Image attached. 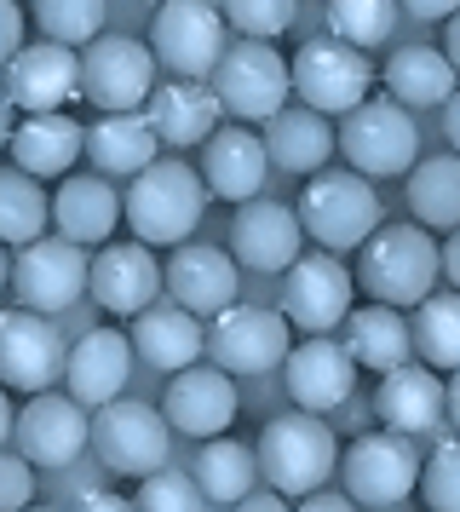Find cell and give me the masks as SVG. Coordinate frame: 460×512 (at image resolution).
<instances>
[{
	"label": "cell",
	"mask_w": 460,
	"mask_h": 512,
	"mask_svg": "<svg viewBox=\"0 0 460 512\" xmlns=\"http://www.w3.org/2000/svg\"><path fill=\"white\" fill-rule=\"evenodd\" d=\"M236 374H225L219 363H184L173 369L167 380V392H161V420L173 426V438H213V432H225L236 409H242V397L230 386Z\"/></svg>",
	"instance_id": "cell-18"
},
{
	"label": "cell",
	"mask_w": 460,
	"mask_h": 512,
	"mask_svg": "<svg viewBox=\"0 0 460 512\" xmlns=\"http://www.w3.org/2000/svg\"><path fill=\"white\" fill-rule=\"evenodd\" d=\"M253 461H259V484H276L288 501H299L305 489H317V484L334 478L340 438H334V426L322 415L294 409V415H276V420L259 426Z\"/></svg>",
	"instance_id": "cell-2"
},
{
	"label": "cell",
	"mask_w": 460,
	"mask_h": 512,
	"mask_svg": "<svg viewBox=\"0 0 460 512\" xmlns=\"http://www.w3.org/2000/svg\"><path fill=\"white\" fill-rule=\"evenodd\" d=\"M340 484L345 495L357 501V507L368 512H391L403 507L414 495V484H420V455H414V438H403V432H363V438L345 449L340 461Z\"/></svg>",
	"instance_id": "cell-9"
},
{
	"label": "cell",
	"mask_w": 460,
	"mask_h": 512,
	"mask_svg": "<svg viewBox=\"0 0 460 512\" xmlns=\"http://www.w3.org/2000/svg\"><path fill=\"white\" fill-rule=\"evenodd\" d=\"M437 110H443V139H449V150L460 156V87H455L449 98H443Z\"/></svg>",
	"instance_id": "cell-49"
},
{
	"label": "cell",
	"mask_w": 460,
	"mask_h": 512,
	"mask_svg": "<svg viewBox=\"0 0 460 512\" xmlns=\"http://www.w3.org/2000/svg\"><path fill=\"white\" fill-rule=\"evenodd\" d=\"M236 507H242V512H282V507H288V495H282V489H248Z\"/></svg>",
	"instance_id": "cell-48"
},
{
	"label": "cell",
	"mask_w": 460,
	"mask_h": 512,
	"mask_svg": "<svg viewBox=\"0 0 460 512\" xmlns=\"http://www.w3.org/2000/svg\"><path fill=\"white\" fill-rule=\"evenodd\" d=\"M150 110H144V121H150V133H156L161 144H173V150H190V144H202L213 127H219V98H213V87L207 81H190V75H173L167 87H150V98H144Z\"/></svg>",
	"instance_id": "cell-28"
},
{
	"label": "cell",
	"mask_w": 460,
	"mask_h": 512,
	"mask_svg": "<svg viewBox=\"0 0 460 512\" xmlns=\"http://www.w3.org/2000/svg\"><path fill=\"white\" fill-rule=\"evenodd\" d=\"M328 35H340L351 47H386L397 29V0H322Z\"/></svg>",
	"instance_id": "cell-38"
},
{
	"label": "cell",
	"mask_w": 460,
	"mask_h": 512,
	"mask_svg": "<svg viewBox=\"0 0 460 512\" xmlns=\"http://www.w3.org/2000/svg\"><path fill=\"white\" fill-rule=\"evenodd\" d=\"M207 87L219 98V110L236 121H265L288 104V58L276 41H253L242 35L236 47L219 52V64L207 70Z\"/></svg>",
	"instance_id": "cell-8"
},
{
	"label": "cell",
	"mask_w": 460,
	"mask_h": 512,
	"mask_svg": "<svg viewBox=\"0 0 460 512\" xmlns=\"http://www.w3.org/2000/svg\"><path fill=\"white\" fill-rule=\"evenodd\" d=\"M12 415H18V409H12V386H0V449L12 443Z\"/></svg>",
	"instance_id": "cell-53"
},
{
	"label": "cell",
	"mask_w": 460,
	"mask_h": 512,
	"mask_svg": "<svg viewBox=\"0 0 460 512\" xmlns=\"http://www.w3.org/2000/svg\"><path fill=\"white\" fill-rule=\"evenodd\" d=\"M133 507H144V512H202L207 495H202V484H196L190 472H179V466H156V472L138 478Z\"/></svg>",
	"instance_id": "cell-40"
},
{
	"label": "cell",
	"mask_w": 460,
	"mask_h": 512,
	"mask_svg": "<svg viewBox=\"0 0 460 512\" xmlns=\"http://www.w3.org/2000/svg\"><path fill=\"white\" fill-rule=\"evenodd\" d=\"M87 443L98 449V461L110 466L115 478H144V472L167 466L173 426L161 420V409L138 403V397H110V403H98V420H92Z\"/></svg>",
	"instance_id": "cell-10"
},
{
	"label": "cell",
	"mask_w": 460,
	"mask_h": 512,
	"mask_svg": "<svg viewBox=\"0 0 460 512\" xmlns=\"http://www.w3.org/2000/svg\"><path fill=\"white\" fill-rule=\"evenodd\" d=\"M202 213H207V185L190 162H161L156 156V162L138 167L127 196H121V219L150 248H179L184 236L202 225Z\"/></svg>",
	"instance_id": "cell-1"
},
{
	"label": "cell",
	"mask_w": 460,
	"mask_h": 512,
	"mask_svg": "<svg viewBox=\"0 0 460 512\" xmlns=\"http://www.w3.org/2000/svg\"><path fill=\"white\" fill-rule=\"evenodd\" d=\"M12 288H18V305L58 317V311H69L87 294V254L69 236L41 231L35 242H23L18 259H12Z\"/></svg>",
	"instance_id": "cell-15"
},
{
	"label": "cell",
	"mask_w": 460,
	"mask_h": 512,
	"mask_svg": "<svg viewBox=\"0 0 460 512\" xmlns=\"http://www.w3.org/2000/svg\"><path fill=\"white\" fill-rule=\"evenodd\" d=\"M23 12H18V0H0V64L12 58V52L23 47Z\"/></svg>",
	"instance_id": "cell-44"
},
{
	"label": "cell",
	"mask_w": 460,
	"mask_h": 512,
	"mask_svg": "<svg viewBox=\"0 0 460 512\" xmlns=\"http://www.w3.org/2000/svg\"><path fill=\"white\" fill-rule=\"evenodd\" d=\"M414 357L426 369H460V288L455 294H426L414 300V323H409Z\"/></svg>",
	"instance_id": "cell-36"
},
{
	"label": "cell",
	"mask_w": 460,
	"mask_h": 512,
	"mask_svg": "<svg viewBox=\"0 0 460 512\" xmlns=\"http://www.w3.org/2000/svg\"><path fill=\"white\" fill-rule=\"evenodd\" d=\"M0 93L12 98V110L35 116V110H64L81 93V58L64 41H23L6 64H0Z\"/></svg>",
	"instance_id": "cell-17"
},
{
	"label": "cell",
	"mask_w": 460,
	"mask_h": 512,
	"mask_svg": "<svg viewBox=\"0 0 460 512\" xmlns=\"http://www.w3.org/2000/svg\"><path fill=\"white\" fill-rule=\"evenodd\" d=\"M87 288L110 317H133L161 300V265L150 242H98V259H87Z\"/></svg>",
	"instance_id": "cell-21"
},
{
	"label": "cell",
	"mask_w": 460,
	"mask_h": 512,
	"mask_svg": "<svg viewBox=\"0 0 460 512\" xmlns=\"http://www.w3.org/2000/svg\"><path fill=\"white\" fill-rule=\"evenodd\" d=\"M374 87V64L363 47H351L340 35H317L294 52L288 64V93H299L305 110L317 116H345L351 104H363Z\"/></svg>",
	"instance_id": "cell-7"
},
{
	"label": "cell",
	"mask_w": 460,
	"mask_h": 512,
	"mask_svg": "<svg viewBox=\"0 0 460 512\" xmlns=\"http://www.w3.org/2000/svg\"><path fill=\"white\" fill-rule=\"evenodd\" d=\"M225 24L236 35H253V41H282L299 18V0H219Z\"/></svg>",
	"instance_id": "cell-41"
},
{
	"label": "cell",
	"mask_w": 460,
	"mask_h": 512,
	"mask_svg": "<svg viewBox=\"0 0 460 512\" xmlns=\"http://www.w3.org/2000/svg\"><path fill=\"white\" fill-rule=\"evenodd\" d=\"M265 156H271L282 173H317V167H328V156H334V127H328V116H317V110H276V116H265Z\"/></svg>",
	"instance_id": "cell-32"
},
{
	"label": "cell",
	"mask_w": 460,
	"mask_h": 512,
	"mask_svg": "<svg viewBox=\"0 0 460 512\" xmlns=\"http://www.w3.org/2000/svg\"><path fill=\"white\" fill-rule=\"evenodd\" d=\"M334 150L363 179H397V173H409L420 162V127L397 98H363V104L345 110Z\"/></svg>",
	"instance_id": "cell-5"
},
{
	"label": "cell",
	"mask_w": 460,
	"mask_h": 512,
	"mask_svg": "<svg viewBox=\"0 0 460 512\" xmlns=\"http://www.w3.org/2000/svg\"><path fill=\"white\" fill-rule=\"evenodd\" d=\"M150 52H156V70L207 81V70L225 52V12L207 0H161L150 24Z\"/></svg>",
	"instance_id": "cell-11"
},
{
	"label": "cell",
	"mask_w": 460,
	"mask_h": 512,
	"mask_svg": "<svg viewBox=\"0 0 460 512\" xmlns=\"http://www.w3.org/2000/svg\"><path fill=\"white\" fill-rule=\"evenodd\" d=\"M437 265H443V277L460 288V225L449 231V242H437Z\"/></svg>",
	"instance_id": "cell-50"
},
{
	"label": "cell",
	"mask_w": 460,
	"mask_h": 512,
	"mask_svg": "<svg viewBox=\"0 0 460 512\" xmlns=\"http://www.w3.org/2000/svg\"><path fill=\"white\" fill-rule=\"evenodd\" d=\"M127 374H133V340L121 328H87L64 357L69 397L81 409H98V403L121 397L127 392Z\"/></svg>",
	"instance_id": "cell-24"
},
{
	"label": "cell",
	"mask_w": 460,
	"mask_h": 512,
	"mask_svg": "<svg viewBox=\"0 0 460 512\" xmlns=\"http://www.w3.org/2000/svg\"><path fill=\"white\" fill-rule=\"evenodd\" d=\"M443 52H449V64L460 70V12H449V18H443Z\"/></svg>",
	"instance_id": "cell-52"
},
{
	"label": "cell",
	"mask_w": 460,
	"mask_h": 512,
	"mask_svg": "<svg viewBox=\"0 0 460 512\" xmlns=\"http://www.w3.org/2000/svg\"><path fill=\"white\" fill-rule=\"evenodd\" d=\"M156 87V52L133 35H92L81 52V93L98 110H138Z\"/></svg>",
	"instance_id": "cell-16"
},
{
	"label": "cell",
	"mask_w": 460,
	"mask_h": 512,
	"mask_svg": "<svg viewBox=\"0 0 460 512\" xmlns=\"http://www.w3.org/2000/svg\"><path fill=\"white\" fill-rule=\"evenodd\" d=\"M81 156H87L104 179H133L144 162H156L161 156V139L150 133V121L133 116V110H104V116L87 127Z\"/></svg>",
	"instance_id": "cell-31"
},
{
	"label": "cell",
	"mask_w": 460,
	"mask_h": 512,
	"mask_svg": "<svg viewBox=\"0 0 460 512\" xmlns=\"http://www.w3.org/2000/svg\"><path fill=\"white\" fill-rule=\"evenodd\" d=\"M294 346V323L282 305H236L213 311L202 323V357L219 363L225 374H271Z\"/></svg>",
	"instance_id": "cell-6"
},
{
	"label": "cell",
	"mask_w": 460,
	"mask_h": 512,
	"mask_svg": "<svg viewBox=\"0 0 460 512\" xmlns=\"http://www.w3.org/2000/svg\"><path fill=\"white\" fill-rule=\"evenodd\" d=\"M380 75H386V93L403 110H432V104H443L460 87V70L449 64L443 47H397Z\"/></svg>",
	"instance_id": "cell-33"
},
{
	"label": "cell",
	"mask_w": 460,
	"mask_h": 512,
	"mask_svg": "<svg viewBox=\"0 0 460 512\" xmlns=\"http://www.w3.org/2000/svg\"><path fill=\"white\" fill-rule=\"evenodd\" d=\"M374 415L380 426L403 432V438H432L443 426V380L426 363H397L380 374V392H374Z\"/></svg>",
	"instance_id": "cell-25"
},
{
	"label": "cell",
	"mask_w": 460,
	"mask_h": 512,
	"mask_svg": "<svg viewBox=\"0 0 460 512\" xmlns=\"http://www.w3.org/2000/svg\"><path fill=\"white\" fill-rule=\"evenodd\" d=\"M104 18L110 0H35V29L64 47H87L92 35H104Z\"/></svg>",
	"instance_id": "cell-39"
},
{
	"label": "cell",
	"mask_w": 460,
	"mask_h": 512,
	"mask_svg": "<svg viewBox=\"0 0 460 512\" xmlns=\"http://www.w3.org/2000/svg\"><path fill=\"white\" fill-rule=\"evenodd\" d=\"M409 208H414V225H426V231H455L460 225V156L455 150L409 167Z\"/></svg>",
	"instance_id": "cell-34"
},
{
	"label": "cell",
	"mask_w": 460,
	"mask_h": 512,
	"mask_svg": "<svg viewBox=\"0 0 460 512\" xmlns=\"http://www.w3.org/2000/svg\"><path fill=\"white\" fill-rule=\"evenodd\" d=\"M282 386L294 397V409H311V415H334L351 403L357 392V363L340 340L328 334H305L299 346H288L282 357Z\"/></svg>",
	"instance_id": "cell-19"
},
{
	"label": "cell",
	"mask_w": 460,
	"mask_h": 512,
	"mask_svg": "<svg viewBox=\"0 0 460 512\" xmlns=\"http://www.w3.org/2000/svg\"><path fill=\"white\" fill-rule=\"evenodd\" d=\"M294 213L311 242H322L328 254H351L380 225V196L357 167H317V173H305Z\"/></svg>",
	"instance_id": "cell-3"
},
{
	"label": "cell",
	"mask_w": 460,
	"mask_h": 512,
	"mask_svg": "<svg viewBox=\"0 0 460 512\" xmlns=\"http://www.w3.org/2000/svg\"><path fill=\"white\" fill-rule=\"evenodd\" d=\"M190 478L202 484L207 507H236V501H242V495H248L253 484H259V461H253L248 443L219 438V432H213V438L202 443L196 466H190Z\"/></svg>",
	"instance_id": "cell-35"
},
{
	"label": "cell",
	"mask_w": 460,
	"mask_h": 512,
	"mask_svg": "<svg viewBox=\"0 0 460 512\" xmlns=\"http://www.w3.org/2000/svg\"><path fill=\"white\" fill-rule=\"evenodd\" d=\"M64 357H69V340L46 311H29V305L0 311V386L46 392L52 380H64Z\"/></svg>",
	"instance_id": "cell-12"
},
{
	"label": "cell",
	"mask_w": 460,
	"mask_h": 512,
	"mask_svg": "<svg viewBox=\"0 0 460 512\" xmlns=\"http://www.w3.org/2000/svg\"><path fill=\"white\" fill-rule=\"evenodd\" d=\"M443 415L455 420V432H460V369H449V380H443Z\"/></svg>",
	"instance_id": "cell-51"
},
{
	"label": "cell",
	"mask_w": 460,
	"mask_h": 512,
	"mask_svg": "<svg viewBox=\"0 0 460 512\" xmlns=\"http://www.w3.org/2000/svg\"><path fill=\"white\" fill-rule=\"evenodd\" d=\"M305 248V231H299V213L282 208V202H259L248 196V208H236L230 219V259L242 271H259V277H282L288 265Z\"/></svg>",
	"instance_id": "cell-20"
},
{
	"label": "cell",
	"mask_w": 460,
	"mask_h": 512,
	"mask_svg": "<svg viewBox=\"0 0 460 512\" xmlns=\"http://www.w3.org/2000/svg\"><path fill=\"white\" fill-rule=\"evenodd\" d=\"M64 507H81V512H121L127 501H121V495H110V489H75V495H64Z\"/></svg>",
	"instance_id": "cell-47"
},
{
	"label": "cell",
	"mask_w": 460,
	"mask_h": 512,
	"mask_svg": "<svg viewBox=\"0 0 460 512\" xmlns=\"http://www.w3.org/2000/svg\"><path fill=\"white\" fill-rule=\"evenodd\" d=\"M127 340H133V351L150 363V369L173 374V369H184V363L202 357V317L184 311L179 300L173 305L150 300L144 311H133V334H127Z\"/></svg>",
	"instance_id": "cell-29"
},
{
	"label": "cell",
	"mask_w": 460,
	"mask_h": 512,
	"mask_svg": "<svg viewBox=\"0 0 460 512\" xmlns=\"http://www.w3.org/2000/svg\"><path fill=\"white\" fill-rule=\"evenodd\" d=\"M52 225L75 248H98L121 225V196H115V185L104 173H64L58 196H52Z\"/></svg>",
	"instance_id": "cell-27"
},
{
	"label": "cell",
	"mask_w": 460,
	"mask_h": 512,
	"mask_svg": "<svg viewBox=\"0 0 460 512\" xmlns=\"http://www.w3.org/2000/svg\"><path fill=\"white\" fill-rule=\"evenodd\" d=\"M351 300H357V277H351L328 248H322V254H299L294 265L282 271V317H288L299 334H328V328H340Z\"/></svg>",
	"instance_id": "cell-14"
},
{
	"label": "cell",
	"mask_w": 460,
	"mask_h": 512,
	"mask_svg": "<svg viewBox=\"0 0 460 512\" xmlns=\"http://www.w3.org/2000/svg\"><path fill=\"white\" fill-rule=\"evenodd\" d=\"M299 507L305 512H351L357 507V501H351V495H345V489H305V495H299Z\"/></svg>",
	"instance_id": "cell-45"
},
{
	"label": "cell",
	"mask_w": 460,
	"mask_h": 512,
	"mask_svg": "<svg viewBox=\"0 0 460 512\" xmlns=\"http://www.w3.org/2000/svg\"><path fill=\"white\" fill-rule=\"evenodd\" d=\"M0 248H6V242H0ZM6 282H12V259L0 254V288H6Z\"/></svg>",
	"instance_id": "cell-55"
},
{
	"label": "cell",
	"mask_w": 460,
	"mask_h": 512,
	"mask_svg": "<svg viewBox=\"0 0 460 512\" xmlns=\"http://www.w3.org/2000/svg\"><path fill=\"white\" fill-rule=\"evenodd\" d=\"M236 282H242V265L213 242H190V248L179 242V254L161 265V294L179 300L184 311H196V317L225 311L236 300Z\"/></svg>",
	"instance_id": "cell-22"
},
{
	"label": "cell",
	"mask_w": 460,
	"mask_h": 512,
	"mask_svg": "<svg viewBox=\"0 0 460 512\" xmlns=\"http://www.w3.org/2000/svg\"><path fill=\"white\" fill-rule=\"evenodd\" d=\"M397 12H409L420 24H443L449 12H460V0H397Z\"/></svg>",
	"instance_id": "cell-46"
},
{
	"label": "cell",
	"mask_w": 460,
	"mask_h": 512,
	"mask_svg": "<svg viewBox=\"0 0 460 512\" xmlns=\"http://www.w3.org/2000/svg\"><path fill=\"white\" fill-rule=\"evenodd\" d=\"M46 219H52V202H46L41 179L23 167H0V242L23 248L46 231Z\"/></svg>",
	"instance_id": "cell-37"
},
{
	"label": "cell",
	"mask_w": 460,
	"mask_h": 512,
	"mask_svg": "<svg viewBox=\"0 0 460 512\" xmlns=\"http://www.w3.org/2000/svg\"><path fill=\"white\" fill-rule=\"evenodd\" d=\"M29 501H35V466L0 449V512H18Z\"/></svg>",
	"instance_id": "cell-43"
},
{
	"label": "cell",
	"mask_w": 460,
	"mask_h": 512,
	"mask_svg": "<svg viewBox=\"0 0 460 512\" xmlns=\"http://www.w3.org/2000/svg\"><path fill=\"white\" fill-rule=\"evenodd\" d=\"M271 173V156H265V139L253 133L248 121H230V127H213L202 139V185L207 196L219 202H248L259 196Z\"/></svg>",
	"instance_id": "cell-23"
},
{
	"label": "cell",
	"mask_w": 460,
	"mask_h": 512,
	"mask_svg": "<svg viewBox=\"0 0 460 512\" xmlns=\"http://www.w3.org/2000/svg\"><path fill=\"white\" fill-rule=\"evenodd\" d=\"M340 328H345L340 346L351 351V363H357V369L386 374V369H397V363H409V357H414V340H409V317H403V305H386V300L351 305Z\"/></svg>",
	"instance_id": "cell-30"
},
{
	"label": "cell",
	"mask_w": 460,
	"mask_h": 512,
	"mask_svg": "<svg viewBox=\"0 0 460 512\" xmlns=\"http://www.w3.org/2000/svg\"><path fill=\"white\" fill-rule=\"evenodd\" d=\"M6 133H12V98L0 93V144H6Z\"/></svg>",
	"instance_id": "cell-54"
},
{
	"label": "cell",
	"mask_w": 460,
	"mask_h": 512,
	"mask_svg": "<svg viewBox=\"0 0 460 512\" xmlns=\"http://www.w3.org/2000/svg\"><path fill=\"white\" fill-rule=\"evenodd\" d=\"M92 438V420L87 409L64 392H35L23 403L18 415H12V443H18V455L29 466H46V472H64V466L81 461V449Z\"/></svg>",
	"instance_id": "cell-13"
},
{
	"label": "cell",
	"mask_w": 460,
	"mask_h": 512,
	"mask_svg": "<svg viewBox=\"0 0 460 512\" xmlns=\"http://www.w3.org/2000/svg\"><path fill=\"white\" fill-rule=\"evenodd\" d=\"M443 277L437 265V242L426 225H374L363 236V259H357V282L368 288V300H386V305H414L426 300Z\"/></svg>",
	"instance_id": "cell-4"
},
{
	"label": "cell",
	"mask_w": 460,
	"mask_h": 512,
	"mask_svg": "<svg viewBox=\"0 0 460 512\" xmlns=\"http://www.w3.org/2000/svg\"><path fill=\"white\" fill-rule=\"evenodd\" d=\"M150 6H161V0H150Z\"/></svg>",
	"instance_id": "cell-56"
},
{
	"label": "cell",
	"mask_w": 460,
	"mask_h": 512,
	"mask_svg": "<svg viewBox=\"0 0 460 512\" xmlns=\"http://www.w3.org/2000/svg\"><path fill=\"white\" fill-rule=\"evenodd\" d=\"M81 144H87V127L64 110H35V116L12 121L6 133V150H12V167L35 173V179H64L81 162Z\"/></svg>",
	"instance_id": "cell-26"
},
{
	"label": "cell",
	"mask_w": 460,
	"mask_h": 512,
	"mask_svg": "<svg viewBox=\"0 0 460 512\" xmlns=\"http://www.w3.org/2000/svg\"><path fill=\"white\" fill-rule=\"evenodd\" d=\"M420 501L432 512H460V438H443L420 461Z\"/></svg>",
	"instance_id": "cell-42"
}]
</instances>
